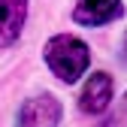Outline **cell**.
I'll list each match as a JSON object with an SVG mask.
<instances>
[{"instance_id": "obj_1", "label": "cell", "mask_w": 127, "mask_h": 127, "mask_svg": "<svg viewBox=\"0 0 127 127\" xmlns=\"http://www.w3.org/2000/svg\"><path fill=\"white\" fill-rule=\"evenodd\" d=\"M42 58L49 64V70L67 85L79 82V76H85V70L91 67V49L79 36H70V33L52 36L42 49Z\"/></svg>"}, {"instance_id": "obj_4", "label": "cell", "mask_w": 127, "mask_h": 127, "mask_svg": "<svg viewBox=\"0 0 127 127\" xmlns=\"http://www.w3.org/2000/svg\"><path fill=\"white\" fill-rule=\"evenodd\" d=\"M121 12H124L121 0H79L73 9V18L85 27H100V24L121 18Z\"/></svg>"}, {"instance_id": "obj_2", "label": "cell", "mask_w": 127, "mask_h": 127, "mask_svg": "<svg viewBox=\"0 0 127 127\" xmlns=\"http://www.w3.org/2000/svg\"><path fill=\"white\" fill-rule=\"evenodd\" d=\"M61 121V100L55 94H39L21 103L18 127H58Z\"/></svg>"}, {"instance_id": "obj_5", "label": "cell", "mask_w": 127, "mask_h": 127, "mask_svg": "<svg viewBox=\"0 0 127 127\" xmlns=\"http://www.w3.org/2000/svg\"><path fill=\"white\" fill-rule=\"evenodd\" d=\"M24 18H27V0H0V49H9L21 36Z\"/></svg>"}, {"instance_id": "obj_3", "label": "cell", "mask_w": 127, "mask_h": 127, "mask_svg": "<svg viewBox=\"0 0 127 127\" xmlns=\"http://www.w3.org/2000/svg\"><path fill=\"white\" fill-rule=\"evenodd\" d=\"M112 91H115L112 76H109V73H94L88 82H85V88H82L79 109H82V112H88V115H100V112H106L109 103H112Z\"/></svg>"}, {"instance_id": "obj_6", "label": "cell", "mask_w": 127, "mask_h": 127, "mask_svg": "<svg viewBox=\"0 0 127 127\" xmlns=\"http://www.w3.org/2000/svg\"><path fill=\"white\" fill-rule=\"evenodd\" d=\"M124 103H127V94H124Z\"/></svg>"}]
</instances>
